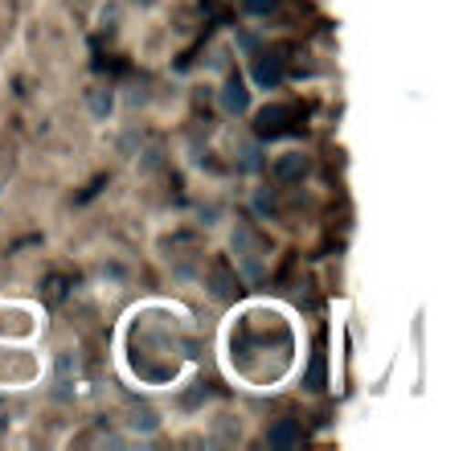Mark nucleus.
I'll list each match as a JSON object with an SVG mask.
<instances>
[{
  "label": "nucleus",
  "mask_w": 467,
  "mask_h": 451,
  "mask_svg": "<svg viewBox=\"0 0 467 451\" xmlns=\"http://www.w3.org/2000/svg\"><path fill=\"white\" fill-rule=\"evenodd\" d=\"M234 250H238V267L250 275V279H263L266 275V246L250 226H238L234 230Z\"/></svg>",
  "instance_id": "f257e3e1"
},
{
  "label": "nucleus",
  "mask_w": 467,
  "mask_h": 451,
  "mask_svg": "<svg viewBox=\"0 0 467 451\" xmlns=\"http://www.w3.org/2000/svg\"><path fill=\"white\" fill-rule=\"evenodd\" d=\"M291 131H296V107L271 103L254 115V136L258 140H279V136H291Z\"/></svg>",
  "instance_id": "f03ea898"
},
{
  "label": "nucleus",
  "mask_w": 467,
  "mask_h": 451,
  "mask_svg": "<svg viewBox=\"0 0 467 451\" xmlns=\"http://www.w3.org/2000/svg\"><path fill=\"white\" fill-rule=\"evenodd\" d=\"M299 444H304V431H299L296 419H279V423H271V431H266V447L271 451H291Z\"/></svg>",
  "instance_id": "7ed1b4c3"
},
{
  "label": "nucleus",
  "mask_w": 467,
  "mask_h": 451,
  "mask_svg": "<svg viewBox=\"0 0 467 451\" xmlns=\"http://www.w3.org/2000/svg\"><path fill=\"white\" fill-rule=\"evenodd\" d=\"M279 82H283V58L279 54H258L254 58V87L275 90Z\"/></svg>",
  "instance_id": "20e7f679"
},
{
  "label": "nucleus",
  "mask_w": 467,
  "mask_h": 451,
  "mask_svg": "<svg viewBox=\"0 0 467 451\" xmlns=\"http://www.w3.org/2000/svg\"><path fill=\"white\" fill-rule=\"evenodd\" d=\"M222 107H226V115H246L250 111V87L238 79V74H230L226 87H222Z\"/></svg>",
  "instance_id": "39448f33"
},
{
  "label": "nucleus",
  "mask_w": 467,
  "mask_h": 451,
  "mask_svg": "<svg viewBox=\"0 0 467 451\" xmlns=\"http://www.w3.org/2000/svg\"><path fill=\"white\" fill-rule=\"evenodd\" d=\"M275 177L283 181V185H296V181L307 177V156L304 152H283L279 161H275Z\"/></svg>",
  "instance_id": "423d86ee"
},
{
  "label": "nucleus",
  "mask_w": 467,
  "mask_h": 451,
  "mask_svg": "<svg viewBox=\"0 0 467 451\" xmlns=\"http://www.w3.org/2000/svg\"><path fill=\"white\" fill-rule=\"evenodd\" d=\"M90 111H95L99 120H107V115H111V95H107V90H90Z\"/></svg>",
  "instance_id": "0eeeda50"
},
{
  "label": "nucleus",
  "mask_w": 467,
  "mask_h": 451,
  "mask_svg": "<svg viewBox=\"0 0 467 451\" xmlns=\"http://www.w3.org/2000/svg\"><path fill=\"white\" fill-rule=\"evenodd\" d=\"M242 8H246L250 16H271L275 8H279V0H242Z\"/></svg>",
  "instance_id": "6e6552de"
},
{
  "label": "nucleus",
  "mask_w": 467,
  "mask_h": 451,
  "mask_svg": "<svg viewBox=\"0 0 467 451\" xmlns=\"http://www.w3.org/2000/svg\"><path fill=\"white\" fill-rule=\"evenodd\" d=\"M242 169H246V173L258 169V152H254V148H246V152H242Z\"/></svg>",
  "instance_id": "1a4fd4ad"
},
{
  "label": "nucleus",
  "mask_w": 467,
  "mask_h": 451,
  "mask_svg": "<svg viewBox=\"0 0 467 451\" xmlns=\"http://www.w3.org/2000/svg\"><path fill=\"white\" fill-rule=\"evenodd\" d=\"M78 5H90V0H78Z\"/></svg>",
  "instance_id": "9d476101"
}]
</instances>
